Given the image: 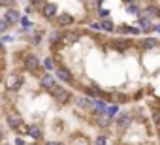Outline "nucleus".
<instances>
[{
  "label": "nucleus",
  "mask_w": 160,
  "mask_h": 145,
  "mask_svg": "<svg viewBox=\"0 0 160 145\" xmlns=\"http://www.w3.org/2000/svg\"><path fill=\"white\" fill-rule=\"evenodd\" d=\"M2 139H4V132H2V128H0V143H2Z\"/></svg>",
  "instance_id": "obj_14"
},
{
  "label": "nucleus",
  "mask_w": 160,
  "mask_h": 145,
  "mask_svg": "<svg viewBox=\"0 0 160 145\" xmlns=\"http://www.w3.org/2000/svg\"><path fill=\"white\" fill-rule=\"evenodd\" d=\"M6 145H10V143H6Z\"/></svg>",
  "instance_id": "obj_15"
},
{
  "label": "nucleus",
  "mask_w": 160,
  "mask_h": 145,
  "mask_svg": "<svg viewBox=\"0 0 160 145\" xmlns=\"http://www.w3.org/2000/svg\"><path fill=\"white\" fill-rule=\"evenodd\" d=\"M23 85H25V78L19 74V72H12V74L6 78V89H8V92H17Z\"/></svg>",
  "instance_id": "obj_4"
},
{
  "label": "nucleus",
  "mask_w": 160,
  "mask_h": 145,
  "mask_svg": "<svg viewBox=\"0 0 160 145\" xmlns=\"http://www.w3.org/2000/svg\"><path fill=\"white\" fill-rule=\"evenodd\" d=\"M94 145H108V138L106 136H98L94 139Z\"/></svg>",
  "instance_id": "obj_11"
},
{
  "label": "nucleus",
  "mask_w": 160,
  "mask_h": 145,
  "mask_svg": "<svg viewBox=\"0 0 160 145\" xmlns=\"http://www.w3.org/2000/svg\"><path fill=\"white\" fill-rule=\"evenodd\" d=\"M10 28H12V27H10V25H8L6 21H4V17H0V34H4V32H8Z\"/></svg>",
  "instance_id": "obj_9"
},
{
  "label": "nucleus",
  "mask_w": 160,
  "mask_h": 145,
  "mask_svg": "<svg viewBox=\"0 0 160 145\" xmlns=\"http://www.w3.org/2000/svg\"><path fill=\"white\" fill-rule=\"evenodd\" d=\"M23 68H25V72H28L30 76H36V78L43 72V68L40 66V58H38V55H34V53H27V55H25V58H23Z\"/></svg>",
  "instance_id": "obj_2"
},
{
  "label": "nucleus",
  "mask_w": 160,
  "mask_h": 145,
  "mask_svg": "<svg viewBox=\"0 0 160 145\" xmlns=\"http://www.w3.org/2000/svg\"><path fill=\"white\" fill-rule=\"evenodd\" d=\"M119 111H121V106H119V104H111V106H106V109H104V113H106L108 117H111V119H113V117H115Z\"/></svg>",
  "instance_id": "obj_8"
},
{
  "label": "nucleus",
  "mask_w": 160,
  "mask_h": 145,
  "mask_svg": "<svg viewBox=\"0 0 160 145\" xmlns=\"http://www.w3.org/2000/svg\"><path fill=\"white\" fill-rule=\"evenodd\" d=\"M53 68H55L53 58H51V57H47V58H45V64H43V70H53Z\"/></svg>",
  "instance_id": "obj_10"
},
{
  "label": "nucleus",
  "mask_w": 160,
  "mask_h": 145,
  "mask_svg": "<svg viewBox=\"0 0 160 145\" xmlns=\"http://www.w3.org/2000/svg\"><path fill=\"white\" fill-rule=\"evenodd\" d=\"M55 83H57L55 76L47 74V72H42V74L38 76V85H40V89H42V91H51Z\"/></svg>",
  "instance_id": "obj_6"
},
{
  "label": "nucleus",
  "mask_w": 160,
  "mask_h": 145,
  "mask_svg": "<svg viewBox=\"0 0 160 145\" xmlns=\"http://www.w3.org/2000/svg\"><path fill=\"white\" fill-rule=\"evenodd\" d=\"M2 17H4V21H6L10 27H13V25L19 23V19H21V12L17 10V6H13V8H6Z\"/></svg>",
  "instance_id": "obj_7"
},
{
  "label": "nucleus",
  "mask_w": 160,
  "mask_h": 145,
  "mask_svg": "<svg viewBox=\"0 0 160 145\" xmlns=\"http://www.w3.org/2000/svg\"><path fill=\"white\" fill-rule=\"evenodd\" d=\"M15 145H25V139L23 138H15Z\"/></svg>",
  "instance_id": "obj_13"
},
{
  "label": "nucleus",
  "mask_w": 160,
  "mask_h": 145,
  "mask_svg": "<svg viewBox=\"0 0 160 145\" xmlns=\"http://www.w3.org/2000/svg\"><path fill=\"white\" fill-rule=\"evenodd\" d=\"M49 92H51V96H53L55 104H57V106H60V108L68 106V104L73 100V94H72V91H68L64 85H58V83H55V85H53V89H51Z\"/></svg>",
  "instance_id": "obj_1"
},
{
  "label": "nucleus",
  "mask_w": 160,
  "mask_h": 145,
  "mask_svg": "<svg viewBox=\"0 0 160 145\" xmlns=\"http://www.w3.org/2000/svg\"><path fill=\"white\" fill-rule=\"evenodd\" d=\"M53 70H55V79H58V81H62V83L73 85V76H72V72H70L66 66H57V68H53Z\"/></svg>",
  "instance_id": "obj_5"
},
{
  "label": "nucleus",
  "mask_w": 160,
  "mask_h": 145,
  "mask_svg": "<svg viewBox=\"0 0 160 145\" xmlns=\"http://www.w3.org/2000/svg\"><path fill=\"white\" fill-rule=\"evenodd\" d=\"M42 145H62L58 139H47V141H43Z\"/></svg>",
  "instance_id": "obj_12"
},
{
  "label": "nucleus",
  "mask_w": 160,
  "mask_h": 145,
  "mask_svg": "<svg viewBox=\"0 0 160 145\" xmlns=\"http://www.w3.org/2000/svg\"><path fill=\"white\" fill-rule=\"evenodd\" d=\"M6 124H8V128L10 130H13V132H21L23 130V126H25V121H23V115L19 113V111H15V109H10V111H6Z\"/></svg>",
  "instance_id": "obj_3"
}]
</instances>
